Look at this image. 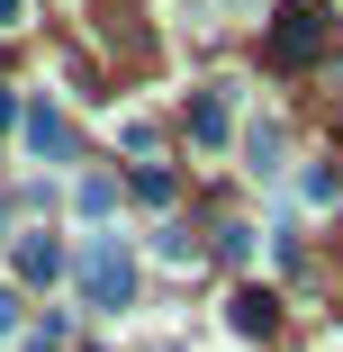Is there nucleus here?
<instances>
[{
  "label": "nucleus",
  "instance_id": "nucleus-13",
  "mask_svg": "<svg viewBox=\"0 0 343 352\" xmlns=\"http://www.w3.org/2000/svg\"><path fill=\"white\" fill-rule=\"evenodd\" d=\"M226 10H262V0H226Z\"/></svg>",
  "mask_w": 343,
  "mask_h": 352
},
{
  "label": "nucleus",
  "instance_id": "nucleus-5",
  "mask_svg": "<svg viewBox=\"0 0 343 352\" xmlns=\"http://www.w3.org/2000/svg\"><path fill=\"white\" fill-rule=\"evenodd\" d=\"M280 154H289L280 118H253V126H244V172H253V181H271V172H280Z\"/></svg>",
  "mask_w": 343,
  "mask_h": 352
},
{
  "label": "nucleus",
  "instance_id": "nucleus-8",
  "mask_svg": "<svg viewBox=\"0 0 343 352\" xmlns=\"http://www.w3.org/2000/svg\"><path fill=\"white\" fill-rule=\"evenodd\" d=\"M262 325H271V289H244L235 298V334H262Z\"/></svg>",
  "mask_w": 343,
  "mask_h": 352
},
{
  "label": "nucleus",
  "instance_id": "nucleus-2",
  "mask_svg": "<svg viewBox=\"0 0 343 352\" xmlns=\"http://www.w3.org/2000/svg\"><path fill=\"white\" fill-rule=\"evenodd\" d=\"M82 298H91V307H126V298H135V262H126L118 235H91V244H82Z\"/></svg>",
  "mask_w": 343,
  "mask_h": 352
},
{
  "label": "nucleus",
  "instance_id": "nucleus-4",
  "mask_svg": "<svg viewBox=\"0 0 343 352\" xmlns=\"http://www.w3.org/2000/svg\"><path fill=\"white\" fill-rule=\"evenodd\" d=\"M27 154H36V163H73V126H63V109H45V100L27 109Z\"/></svg>",
  "mask_w": 343,
  "mask_h": 352
},
{
  "label": "nucleus",
  "instance_id": "nucleus-7",
  "mask_svg": "<svg viewBox=\"0 0 343 352\" xmlns=\"http://www.w3.org/2000/svg\"><path fill=\"white\" fill-rule=\"evenodd\" d=\"M73 208H82V217H109V208H118V181H109V172H91V181L73 190Z\"/></svg>",
  "mask_w": 343,
  "mask_h": 352
},
{
  "label": "nucleus",
  "instance_id": "nucleus-6",
  "mask_svg": "<svg viewBox=\"0 0 343 352\" xmlns=\"http://www.w3.org/2000/svg\"><path fill=\"white\" fill-rule=\"evenodd\" d=\"M63 271V244L54 235H19V280H54Z\"/></svg>",
  "mask_w": 343,
  "mask_h": 352
},
{
  "label": "nucleus",
  "instance_id": "nucleus-12",
  "mask_svg": "<svg viewBox=\"0 0 343 352\" xmlns=\"http://www.w3.org/2000/svg\"><path fill=\"white\" fill-rule=\"evenodd\" d=\"M10 325H19V298H10V289H0V334H10Z\"/></svg>",
  "mask_w": 343,
  "mask_h": 352
},
{
  "label": "nucleus",
  "instance_id": "nucleus-9",
  "mask_svg": "<svg viewBox=\"0 0 343 352\" xmlns=\"http://www.w3.org/2000/svg\"><path fill=\"white\" fill-rule=\"evenodd\" d=\"M154 253H163V262H199V244H190V226H163V235H154Z\"/></svg>",
  "mask_w": 343,
  "mask_h": 352
},
{
  "label": "nucleus",
  "instance_id": "nucleus-1",
  "mask_svg": "<svg viewBox=\"0 0 343 352\" xmlns=\"http://www.w3.org/2000/svg\"><path fill=\"white\" fill-rule=\"evenodd\" d=\"M325 36H334L325 0H289V10L271 19V63H280V73H307V63L325 54Z\"/></svg>",
  "mask_w": 343,
  "mask_h": 352
},
{
  "label": "nucleus",
  "instance_id": "nucleus-10",
  "mask_svg": "<svg viewBox=\"0 0 343 352\" xmlns=\"http://www.w3.org/2000/svg\"><path fill=\"white\" fill-rule=\"evenodd\" d=\"M135 199H154V208H163V199H172V172H163V163H145V172H135Z\"/></svg>",
  "mask_w": 343,
  "mask_h": 352
},
{
  "label": "nucleus",
  "instance_id": "nucleus-11",
  "mask_svg": "<svg viewBox=\"0 0 343 352\" xmlns=\"http://www.w3.org/2000/svg\"><path fill=\"white\" fill-rule=\"evenodd\" d=\"M10 28H27V0H0V36H10Z\"/></svg>",
  "mask_w": 343,
  "mask_h": 352
},
{
  "label": "nucleus",
  "instance_id": "nucleus-3",
  "mask_svg": "<svg viewBox=\"0 0 343 352\" xmlns=\"http://www.w3.org/2000/svg\"><path fill=\"white\" fill-rule=\"evenodd\" d=\"M226 126H235V82H208L199 109H190V135L199 145H226Z\"/></svg>",
  "mask_w": 343,
  "mask_h": 352
}]
</instances>
